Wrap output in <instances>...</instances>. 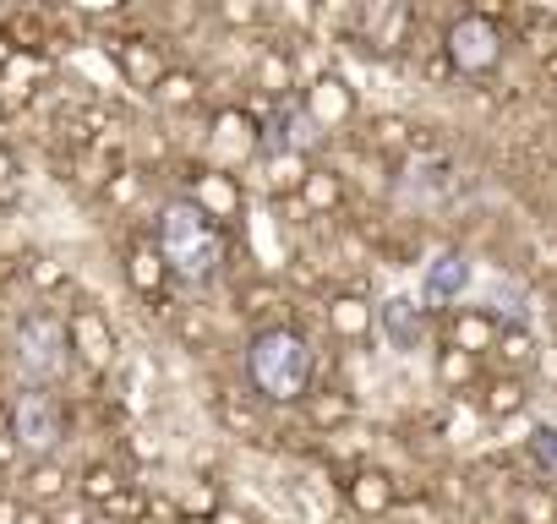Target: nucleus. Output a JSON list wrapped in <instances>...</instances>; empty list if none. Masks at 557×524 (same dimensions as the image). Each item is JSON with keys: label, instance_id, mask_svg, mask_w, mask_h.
I'll use <instances>...</instances> for the list:
<instances>
[{"label": "nucleus", "instance_id": "1", "mask_svg": "<svg viewBox=\"0 0 557 524\" xmlns=\"http://www.w3.org/2000/svg\"><path fill=\"white\" fill-rule=\"evenodd\" d=\"M246 377H251V388L262 399H278V404L301 399L307 383H312V350H307V339L296 328L257 334L251 350H246Z\"/></svg>", "mask_w": 557, "mask_h": 524}, {"label": "nucleus", "instance_id": "2", "mask_svg": "<svg viewBox=\"0 0 557 524\" xmlns=\"http://www.w3.org/2000/svg\"><path fill=\"white\" fill-rule=\"evenodd\" d=\"M159 257L186 279H208L224 257V240L213 229V213L202 202H170L159 219Z\"/></svg>", "mask_w": 557, "mask_h": 524}, {"label": "nucleus", "instance_id": "3", "mask_svg": "<svg viewBox=\"0 0 557 524\" xmlns=\"http://www.w3.org/2000/svg\"><path fill=\"white\" fill-rule=\"evenodd\" d=\"M72 361V328L50 312H34L17 323V366L34 377V383H55Z\"/></svg>", "mask_w": 557, "mask_h": 524}, {"label": "nucleus", "instance_id": "4", "mask_svg": "<svg viewBox=\"0 0 557 524\" xmlns=\"http://www.w3.org/2000/svg\"><path fill=\"white\" fill-rule=\"evenodd\" d=\"M448 61H454L459 72H470V77L492 72V66L503 61V34H497V23H492V17H459V23L448 28Z\"/></svg>", "mask_w": 557, "mask_h": 524}, {"label": "nucleus", "instance_id": "5", "mask_svg": "<svg viewBox=\"0 0 557 524\" xmlns=\"http://www.w3.org/2000/svg\"><path fill=\"white\" fill-rule=\"evenodd\" d=\"M12 437L28 448V453H55L61 437H66V415L50 394H23L17 410H12Z\"/></svg>", "mask_w": 557, "mask_h": 524}, {"label": "nucleus", "instance_id": "6", "mask_svg": "<svg viewBox=\"0 0 557 524\" xmlns=\"http://www.w3.org/2000/svg\"><path fill=\"white\" fill-rule=\"evenodd\" d=\"M465 285H470V257L443 251V257H432V269H426V279H421V296H426L432 307H443V301H459Z\"/></svg>", "mask_w": 557, "mask_h": 524}, {"label": "nucleus", "instance_id": "7", "mask_svg": "<svg viewBox=\"0 0 557 524\" xmlns=\"http://www.w3.org/2000/svg\"><path fill=\"white\" fill-rule=\"evenodd\" d=\"M377 323H383V334H388L399 350H416V345H421V307H416V301H405V296L383 301Z\"/></svg>", "mask_w": 557, "mask_h": 524}, {"label": "nucleus", "instance_id": "8", "mask_svg": "<svg viewBox=\"0 0 557 524\" xmlns=\"http://www.w3.org/2000/svg\"><path fill=\"white\" fill-rule=\"evenodd\" d=\"M312 110H318L323 121H339V115L350 110V99H345V83H334V77H329V83H318V104H312Z\"/></svg>", "mask_w": 557, "mask_h": 524}, {"label": "nucleus", "instance_id": "9", "mask_svg": "<svg viewBox=\"0 0 557 524\" xmlns=\"http://www.w3.org/2000/svg\"><path fill=\"white\" fill-rule=\"evenodd\" d=\"M530 459L557 475V426H535V432H530Z\"/></svg>", "mask_w": 557, "mask_h": 524}, {"label": "nucleus", "instance_id": "10", "mask_svg": "<svg viewBox=\"0 0 557 524\" xmlns=\"http://www.w3.org/2000/svg\"><path fill=\"white\" fill-rule=\"evenodd\" d=\"M88 491H94V497L115 491V470H94V475H88Z\"/></svg>", "mask_w": 557, "mask_h": 524}, {"label": "nucleus", "instance_id": "11", "mask_svg": "<svg viewBox=\"0 0 557 524\" xmlns=\"http://www.w3.org/2000/svg\"><path fill=\"white\" fill-rule=\"evenodd\" d=\"M34 491H39V497L61 491V475H55V470H39V475H34Z\"/></svg>", "mask_w": 557, "mask_h": 524}, {"label": "nucleus", "instance_id": "12", "mask_svg": "<svg viewBox=\"0 0 557 524\" xmlns=\"http://www.w3.org/2000/svg\"><path fill=\"white\" fill-rule=\"evenodd\" d=\"M186 88H191L186 77H170V83H164V93H170V99H186Z\"/></svg>", "mask_w": 557, "mask_h": 524}]
</instances>
